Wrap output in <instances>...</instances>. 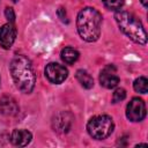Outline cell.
Wrapping results in <instances>:
<instances>
[{
    "mask_svg": "<svg viewBox=\"0 0 148 148\" xmlns=\"http://www.w3.org/2000/svg\"><path fill=\"white\" fill-rule=\"evenodd\" d=\"M72 116L68 112H60L53 119V128L57 132L65 133L71 128L72 125Z\"/></svg>",
    "mask_w": 148,
    "mask_h": 148,
    "instance_id": "cell-9",
    "label": "cell"
},
{
    "mask_svg": "<svg viewBox=\"0 0 148 148\" xmlns=\"http://www.w3.org/2000/svg\"><path fill=\"white\" fill-rule=\"evenodd\" d=\"M126 116L132 121H140L146 117V104L145 102L139 98L134 97L127 104L126 108Z\"/></svg>",
    "mask_w": 148,
    "mask_h": 148,
    "instance_id": "cell-5",
    "label": "cell"
},
{
    "mask_svg": "<svg viewBox=\"0 0 148 148\" xmlns=\"http://www.w3.org/2000/svg\"><path fill=\"white\" fill-rule=\"evenodd\" d=\"M102 15L92 7L81 9L77 15L76 27L79 35L86 42H95L101 35Z\"/></svg>",
    "mask_w": 148,
    "mask_h": 148,
    "instance_id": "cell-2",
    "label": "cell"
},
{
    "mask_svg": "<svg viewBox=\"0 0 148 148\" xmlns=\"http://www.w3.org/2000/svg\"><path fill=\"white\" fill-rule=\"evenodd\" d=\"M113 128H114L113 120L111 117H109L106 114L92 117L87 125L89 135L97 140L108 138L113 132Z\"/></svg>",
    "mask_w": 148,
    "mask_h": 148,
    "instance_id": "cell-4",
    "label": "cell"
},
{
    "mask_svg": "<svg viewBox=\"0 0 148 148\" xmlns=\"http://www.w3.org/2000/svg\"><path fill=\"white\" fill-rule=\"evenodd\" d=\"M45 75L52 83H61L66 80L68 75V71L65 66L59 65L57 62H51L45 67Z\"/></svg>",
    "mask_w": 148,
    "mask_h": 148,
    "instance_id": "cell-6",
    "label": "cell"
},
{
    "mask_svg": "<svg viewBox=\"0 0 148 148\" xmlns=\"http://www.w3.org/2000/svg\"><path fill=\"white\" fill-rule=\"evenodd\" d=\"M5 16H6V18H7L10 23H12V22H14V20H15V13H14L13 8L7 7V8L5 9Z\"/></svg>",
    "mask_w": 148,
    "mask_h": 148,
    "instance_id": "cell-17",
    "label": "cell"
},
{
    "mask_svg": "<svg viewBox=\"0 0 148 148\" xmlns=\"http://www.w3.org/2000/svg\"><path fill=\"white\" fill-rule=\"evenodd\" d=\"M103 3L109 9L119 10L124 5V0H103Z\"/></svg>",
    "mask_w": 148,
    "mask_h": 148,
    "instance_id": "cell-15",
    "label": "cell"
},
{
    "mask_svg": "<svg viewBox=\"0 0 148 148\" xmlns=\"http://www.w3.org/2000/svg\"><path fill=\"white\" fill-rule=\"evenodd\" d=\"M76 79H77V81L81 83V86L84 87V88H87V89H90V88H92V86H94V80H92V77L90 76V74H89L88 72H86V71H83V69H79V71L76 72Z\"/></svg>",
    "mask_w": 148,
    "mask_h": 148,
    "instance_id": "cell-13",
    "label": "cell"
},
{
    "mask_svg": "<svg viewBox=\"0 0 148 148\" xmlns=\"http://www.w3.org/2000/svg\"><path fill=\"white\" fill-rule=\"evenodd\" d=\"M16 37V29L13 25V23H6L2 25L0 30V44L3 49L8 50L13 45Z\"/></svg>",
    "mask_w": 148,
    "mask_h": 148,
    "instance_id": "cell-8",
    "label": "cell"
},
{
    "mask_svg": "<svg viewBox=\"0 0 148 148\" xmlns=\"http://www.w3.org/2000/svg\"><path fill=\"white\" fill-rule=\"evenodd\" d=\"M125 97H126V91H125V89L118 88V89L114 90V92H113V95H112V102H113V103L120 102V101H123Z\"/></svg>",
    "mask_w": 148,
    "mask_h": 148,
    "instance_id": "cell-16",
    "label": "cell"
},
{
    "mask_svg": "<svg viewBox=\"0 0 148 148\" xmlns=\"http://www.w3.org/2000/svg\"><path fill=\"white\" fill-rule=\"evenodd\" d=\"M0 110L5 114H15L18 110L16 102L12 97H2L0 99Z\"/></svg>",
    "mask_w": 148,
    "mask_h": 148,
    "instance_id": "cell-11",
    "label": "cell"
},
{
    "mask_svg": "<svg viewBox=\"0 0 148 148\" xmlns=\"http://www.w3.org/2000/svg\"><path fill=\"white\" fill-rule=\"evenodd\" d=\"M60 56H61L62 61H65V62L68 64V65L74 64V62L79 59V52H77L76 50L72 49V47H65V49L61 51Z\"/></svg>",
    "mask_w": 148,
    "mask_h": 148,
    "instance_id": "cell-12",
    "label": "cell"
},
{
    "mask_svg": "<svg viewBox=\"0 0 148 148\" xmlns=\"http://www.w3.org/2000/svg\"><path fill=\"white\" fill-rule=\"evenodd\" d=\"M141 3L143 5V7H147V0H141Z\"/></svg>",
    "mask_w": 148,
    "mask_h": 148,
    "instance_id": "cell-19",
    "label": "cell"
},
{
    "mask_svg": "<svg viewBox=\"0 0 148 148\" xmlns=\"http://www.w3.org/2000/svg\"><path fill=\"white\" fill-rule=\"evenodd\" d=\"M114 20L119 29L133 42L142 45L147 43V34L141 22L133 14L125 10H118L114 14Z\"/></svg>",
    "mask_w": 148,
    "mask_h": 148,
    "instance_id": "cell-3",
    "label": "cell"
},
{
    "mask_svg": "<svg viewBox=\"0 0 148 148\" xmlns=\"http://www.w3.org/2000/svg\"><path fill=\"white\" fill-rule=\"evenodd\" d=\"M58 16L61 18V21H64V22H68L67 16H66V12H65L64 8H59V9H58Z\"/></svg>",
    "mask_w": 148,
    "mask_h": 148,
    "instance_id": "cell-18",
    "label": "cell"
},
{
    "mask_svg": "<svg viewBox=\"0 0 148 148\" xmlns=\"http://www.w3.org/2000/svg\"><path fill=\"white\" fill-rule=\"evenodd\" d=\"M31 133L27 130H14L10 135V141L15 146H27L31 141Z\"/></svg>",
    "mask_w": 148,
    "mask_h": 148,
    "instance_id": "cell-10",
    "label": "cell"
},
{
    "mask_svg": "<svg viewBox=\"0 0 148 148\" xmlns=\"http://www.w3.org/2000/svg\"><path fill=\"white\" fill-rule=\"evenodd\" d=\"M9 71L17 89H20L24 94L32 91L36 77L31 62L28 58H25L24 56L14 57L13 60L10 61Z\"/></svg>",
    "mask_w": 148,
    "mask_h": 148,
    "instance_id": "cell-1",
    "label": "cell"
},
{
    "mask_svg": "<svg viewBox=\"0 0 148 148\" xmlns=\"http://www.w3.org/2000/svg\"><path fill=\"white\" fill-rule=\"evenodd\" d=\"M133 87H134V90L138 91V92H141V94H146L148 91V81L146 77L141 76L139 79H136L133 83Z\"/></svg>",
    "mask_w": 148,
    "mask_h": 148,
    "instance_id": "cell-14",
    "label": "cell"
},
{
    "mask_svg": "<svg viewBox=\"0 0 148 148\" xmlns=\"http://www.w3.org/2000/svg\"><path fill=\"white\" fill-rule=\"evenodd\" d=\"M99 82L104 88L112 89L119 83V77L116 74V68L113 66L105 67L99 74Z\"/></svg>",
    "mask_w": 148,
    "mask_h": 148,
    "instance_id": "cell-7",
    "label": "cell"
}]
</instances>
